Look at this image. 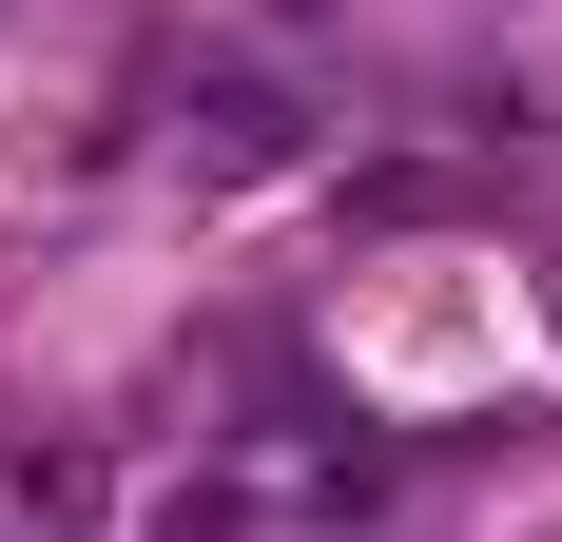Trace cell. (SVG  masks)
I'll list each match as a JSON object with an SVG mask.
<instances>
[{"instance_id": "6da1fadb", "label": "cell", "mask_w": 562, "mask_h": 542, "mask_svg": "<svg viewBox=\"0 0 562 542\" xmlns=\"http://www.w3.org/2000/svg\"><path fill=\"white\" fill-rule=\"evenodd\" d=\"M175 136H194V174H291V156H311V98L252 78V58H214V78L175 98Z\"/></svg>"}, {"instance_id": "7a4b0ae2", "label": "cell", "mask_w": 562, "mask_h": 542, "mask_svg": "<svg viewBox=\"0 0 562 542\" xmlns=\"http://www.w3.org/2000/svg\"><path fill=\"white\" fill-rule=\"evenodd\" d=\"M272 523H291L272 485H175V504H156V542H272Z\"/></svg>"}]
</instances>
